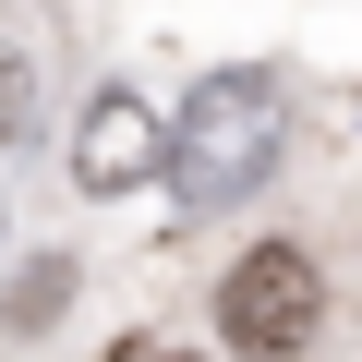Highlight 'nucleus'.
<instances>
[{"instance_id": "obj_1", "label": "nucleus", "mask_w": 362, "mask_h": 362, "mask_svg": "<svg viewBox=\"0 0 362 362\" xmlns=\"http://www.w3.org/2000/svg\"><path fill=\"white\" fill-rule=\"evenodd\" d=\"M278 145H290V85L242 61V73H206L194 97H181L169 181H181V206H242V194H266Z\"/></svg>"}, {"instance_id": "obj_2", "label": "nucleus", "mask_w": 362, "mask_h": 362, "mask_svg": "<svg viewBox=\"0 0 362 362\" xmlns=\"http://www.w3.org/2000/svg\"><path fill=\"white\" fill-rule=\"evenodd\" d=\"M314 326H326V278H314L302 242H254V254L218 278V338H230V350L290 362V350H314Z\"/></svg>"}, {"instance_id": "obj_3", "label": "nucleus", "mask_w": 362, "mask_h": 362, "mask_svg": "<svg viewBox=\"0 0 362 362\" xmlns=\"http://www.w3.org/2000/svg\"><path fill=\"white\" fill-rule=\"evenodd\" d=\"M157 169H169V121H157L133 85H109V97L73 121V194H97V206H109V194H145Z\"/></svg>"}, {"instance_id": "obj_4", "label": "nucleus", "mask_w": 362, "mask_h": 362, "mask_svg": "<svg viewBox=\"0 0 362 362\" xmlns=\"http://www.w3.org/2000/svg\"><path fill=\"white\" fill-rule=\"evenodd\" d=\"M37 121V73H25V49H0V145H13Z\"/></svg>"}, {"instance_id": "obj_5", "label": "nucleus", "mask_w": 362, "mask_h": 362, "mask_svg": "<svg viewBox=\"0 0 362 362\" xmlns=\"http://www.w3.org/2000/svg\"><path fill=\"white\" fill-rule=\"evenodd\" d=\"M61 302H73V266H37V278H25V290H13V326H49V314H61Z\"/></svg>"}, {"instance_id": "obj_6", "label": "nucleus", "mask_w": 362, "mask_h": 362, "mask_svg": "<svg viewBox=\"0 0 362 362\" xmlns=\"http://www.w3.org/2000/svg\"><path fill=\"white\" fill-rule=\"evenodd\" d=\"M121 362H181V350H157V338H133V350H121Z\"/></svg>"}]
</instances>
